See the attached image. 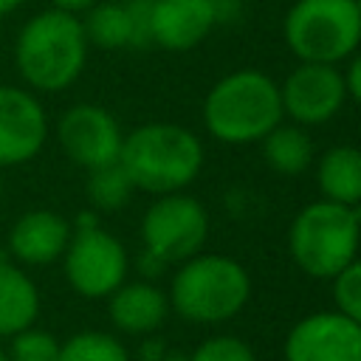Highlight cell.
I'll use <instances>...</instances> for the list:
<instances>
[{
	"label": "cell",
	"mask_w": 361,
	"mask_h": 361,
	"mask_svg": "<svg viewBox=\"0 0 361 361\" xmlns=\"http://www.w3.org/2000/svg\"><path fill=\"white\" fill-rule=\"evenodd\" d=\"M0 200H3V180H0Z\"/></svg>",
	"instance_id": "d6a6232c"
},
{
	"label": "cell",
	"mask_w": 361,
	"mask_h": 361,
	"mask_svg": "<svg viewBox=\"0 0 361 361\" xmlns=\"http://www.w3.org/2000/svg\"><path fill=\"white\" fill-rule=\"evenodd\" d=\"M56 141H59L62 152L76 166L90 172V169H99V166L118 161L124 133L107 107L79 102L59 116Z\"/></svg>",
	"instance_id": "9c48e42d"
},
{
	"label": "cell",
	"mask_w": 361,
	"mask_h": 361,
	"mask_svg": "<svg viewBox=\"0 0 361 361\" xmlns=\"http://www.w3.org/2000/svg\"><path fill=\"white\" fill-rule=\"evenodd\" d=\"M161 361H189V353H180V350H166Z\"/></svg>",
	"instance_id": "4dcf8cb0"
},
{
	"label": "cell",
	"mask_w": 361,
	"mask_h": 361,
	"mask_svg": "<svg viewBox=\"0 0 361 361\" xmlns=\"http://www.w3.org/2000/svg\"><path fill=\"white\" fill-rule=\"evenodd\" d=\"M316 180L324 200L358 206L361 203V147L338 144L322 152L316 164Z\"/></svg>",
	"instance_id": "e0dca14e"
},
{
	"label": "cell",
	"mask_w": 361,
	"mask_h": 361,
	"mask_svg": "<svg viewBox=\"0 0 361 361\" xmlns=\"http://www.w3.org/2000/svg\"><path fill=\"white\" fill-rule=\"evenodd\" d=\"M59 347L62 341L39 327H25L11 336V347L6 350L11 361H59Z\"/></svg>",
	"instance_id": "7402d4cb"
},
{
	"label": "cell",
	"mask_w": 361,
	"mask_h": 361,
	"mask_svg": "<svg viewBox=\"0 0 361 361\" xmlns=\"http://www.w3.org/2000/svg\"><path fill=\"white\" fill-rule=\"evenodd\" d=\"M344 76V87H347V99L361 104V54H353L350 65L341 71Z\"/></svg>",
	"instance_id": "484cf974"
},
{
	"label": "cell",
	"mask_w": 361,
	"mask_h": 361,
	"mask_svg": "<svg viewBox=\"0 0 361 361\" xmlns=\"http://www.w3.org/2000/svg\"><path fill=\"white\" fill-rule=\"evenodd\" d=\"M73 234V223L54 209H28L8 228V254L17 265H51L62 259Z\"/></svg>",
	"instance_id": "4fadbf2b"
},
{
	"label": "cell",
	"mask_w": 361,
	"mask_h": 361,
	"mask_svg": "<svg viewBox=\"0 0 361 361\" xmlns=\"http://www.w3.org/2000/svg\"><path fill=\"white\" fill-rule=\"evenodd\" d=\"M149 3H152V0H127L130 20H133V48H149V45H152Z\"/></svg>",
	"instance_id": "d4e9b609"
},
{
	"label": "cell",
	"mask_w": 361,
	"mask_h": 361,
	"mask_svg": "<svg viewBox=\"0 0 361 361\" xmlns=\"http://www.w3.org/2000/svg\"><path fill=\"white\" fill-rule=\"evenodd\" d=\"M358 130H361V127H358Z\"/></svg>",
	"instance_id": "e575fe53"
},
{
	"label": "cell",
	"mask_w": 361,
	"mask_h": 361,
	"mask_svg": "<svg viewBox=\"0 0 361 361\" xmlns=\"http://www.w3.org/2000/svg\"><path fill=\"white\" fill-rule=\"evenodd\" d=\"M107 316L118 333L127 336H149L169 316V296L149 279L121 282L107 296Z\"/></svg>",
	"instance_id": "9a60e30c"
},
{
	"label": "cell",
	"mask_w": 361,
	"mask_h": 361,
	"mask_svg": "<svg viewBox=\"0 0 361 361\" xmlns=\"http://www.w3.org/2000/svg\"><path fill=\"white\" fill-rule=\"evenodd\" d=\"M48 141V116L34 90L0 85V166H23Z\"/></svg>",
	"instance_id": "7c38bea8"
},
{
	"label": "cell",
	"mask_w": 361,
	"mask_h": 361,
	"mask_svg": "<svg viewBox=\"0 0 361 361\" xmlns=\"http://www.w3.org/2000/svg\"><path fill=\"white\" fill-rule=\"evenodd\" d=\"M333 305L341 316L361 324V259L355 257L333 279Z\"/></svg>",
	"instance_id": "603a6c76"
},
{
	"label": "cell",
	"mask_w": 361,
	"mask_h": 361,
	"mask_svg": "<svg viewBox=\"0 0 361 361\" xmlns=\"http://www.w3.org/2000/svg\"><path fill=\"white\" fill-rule=\"evenodd\" d=\"M99 0H51L54 8L59 11H71V14H85L90 6H96Z\"/></svg>",
	"instance_id": "f1b7e54d"
},
{
	"label": "cell",
	"mask_w": 361,
	"mask_h": 361,
	"mask_svg": "<svg viewBox=\"0 0 361 361\" xmlns=\"http://www.w3.org/2000/svg\"><path fill=\"white\" fill-rule=\"evenodd\" d=\"M361 214L355 206L313 200L296 212L288 228V251L299 271L313 279H333L358 257Z\"/></svg>",
	"instance_id": "5b68a950"
},
{
	"label": "cell",
	"mask_w": 361,
	"mask_h": 361,
	"mask_svg": "<svg viewBox=\"0 0 361 361\" xmlns=\"http://www.w3.org/2000/svg\"><path fill=\"white\" fill-rule=\"evenodd\" d=\"M164 268H166V262H161L158 257H152L149 251H141V257H138V271L144 274V279H155V276H161L164 274Z\"/></svg>",
	"instance_id": "83f0119b"
},
{
	"label": "cell",
	"mask_w": 361,
	"mask_h": 361,
	"mask_svg": "<svg viewBox=\"0 0 361 361\" xmlns=\"http://www.w3.org/2000/svg\"><path fill=\"white\" fill-rule=\"evenodd\" d=\"M288 51L299 62L338 65L361 45V11L355 0H296L282 23Z\"/></svg>",
	"instance_id": "8992f818"
},
{
	"label": "cell",
	"mask_w": 361,
	"mask_h": 361,
	"mask_svg": "<svg viewBox=\"0 0 361 361\" xmlns=\"http://www.w3.org/2000/svg\"><path fill=\"white\" fill-rule=\"evenodd\" d=\"M87 45L102 51L133 48V20L127 0H99L85 14H79Z\"/></svg>",
	"instance_id": "ac0fdd59"
},
{
	"label": "cell",
	"mask_w": 361,
	"mask_h": 361,
	"mask_svg": "<svg viewBox=\"0 0 361 361\" xmlns=\"http://www.w3.org/2000/svg\"><path fill=\"white\" fill-rule=\"evenodd\" d=\"M217 25L214 0H152L149 31L152 45L164 51H192Z\"/></svg>",
	"instance_id": "5bb4252c"
},
{
	"label": "cell",
	"mask_w": 361,
	"mask_h": 361,
	"mask_svg": "<svg viewBox=\"0 0 361 361\" xmlns=\"http://www.w3.org/2000/svg\"><path fill=\"white\" fill-rule=\"evenodd\" d=\"M285 361H361V324L338 310L299 319L282 344Z\"/></svg>",
	"instance_id": "8fae6325"
},
{
	"label": "cell",
	"mask_w": 361,
	"mask_h": 361,
	"mask_svg": "<svg viewBox=\"0 0 361 361\" xmlns=\"http://www.w3.org/2000/svg\"><path fill=\"white\" fill-rule=\"evenodd\" d=\"M0 361H11V358H8V353H6L3 347H0Z\"/></svg>",
	"instance_id": "1f68e13d"
},
{
	"label": "cell",
	"mask_w": 361,
	"mask_h": 361,
	"mask_svg": "<svg viewBox=\"0 0 361 361\" xmlns=\"http://www.w3.org/2000/svg\"><path fill=\"white\" fill-rule=\"evenodd\" d=\"M355 3H358V11H361V0H355Z\"/></svg>",
	"instance_id": "836d02e7"
},
{
	"label": "cell",
	"mask_w": 361,
	"mask_h": 361,
	"mask_svg": "<svg viewBox=\"0 0 361 361\" xmlns=\"http://www.w3.org/2000/svg\"><path fill=\"white\" fill-rule=\"evenodd\" d=\"M118 164L135 189L149 195L183 192L203 169L200 138L180 124L149 121L124 133Z\"/></svg>",
	"instance_id": "7a4b0ae2"
},
{
	"label": "cell",
	"mask_w": 361,
	"mask_h": 361,
	"mask_svg": "<svg viewBox=\"0 0 361 361\" xmlns=\"http://www.w3.org/2000/svg\"><path fill=\"white\" fill-rule=\"evenodd\" d=\"M87 37L79 14L45 8L23 23L14 39V65L34 93L71 87L87 62Z\"/></svg>",
	"instance_id": "6da1fadb"
},
{
	"label": "cell",
	"mask_w": 361,
	"mask_h": 361,
	"mask_svg": "<svg viewBox=\"0 0 361 361\" xmlns=\"http://www.w3.org/2000/svg\"><path fill=\"white\" fill-rule=\"evenodd\" d=\"M206 237L209 214L197 197L183 192L158 195L141 217L144 251H149L166 265H180L183 259L200 254Z\"/></svg>",
	"instance_id": "ba28073f"
},
{
	"label": "cell",
	"mask_w": 361,
	"mask_h": 361,
	"mask_svg": "<svg viewBox=\"0 0 361 361\" xmlns=\"http://www.w3.org/2000/svg\"><path fill=\"white\" fill-rule=\"evenodd\" d=\"M282 116L299 127H319L338 116L347 102V87L338 65L299 62L279 85Z\"/></svg>",
	"instance_id": "30bf717a"
},
{
	"label": "cell",
	"mask_w": 361,
	"mask_h": 361,
	"mask_svg": "<svg viewBox=\"0 0 361 361\" xmlns=\"http://www.w3.org/2000/svg\"><path fill=\"white\" fill-rule=\"evenodd\" d=\"M39 316V290L34 279L11 259L0 257V338L31 327Z\"/></svg>",
	"instance_id": "2e32d148"
},
{
	"label": "cell",
	"mask_w": 361,
	"mask_h": 361,
	"mask_svg": "<svg viewBox=\"0 0 361 361\" xmlns=\"http://www.w3.org/2000/svg\"><path fill=\"white\" fill-rule=\"evenodd\" d=\"M169 310L192 324H220L234 319L251 299L245 265L226 254H195L178 265L169 282Z\"/></svg>",
	"instance_id": "277c9868"
},
{
	"label": "cell",
	"mask_w": 361,
	"mask_h": 361,
	"mask_svg": "<svg viewBox=\"0 0 361 361\" xmlns=\"http://www.w3.org/2000/svg\"><path fill=\"white\" fill-rule=\"evenodd\" d=\"M68 285L85 299H107L121 282H127L130 257L124 243L104 231L93 214H79L71 243L62 254Z\"/></svg>",
	"instance_id": "52a82bcc"
},
{
	"label": "cell",
	"mask_w": 361,
	"mask_h": 361,
	"mask_svg": "<svg viewBox=\"0 0 361 361\" xmlns=\"http://www.w3.org/2000/svg\"><path fill=\"white\" fill-rule=\"evenodd\" d=\"M189 361H257V355L240 336H209L189 353Z\"/></svg>",
	"instance_id": "cb8c5ba5"
},
{
	"label": "cell",
	"mask_w": 361,
	"mask_h": 361,
	"mask_svg": "<svg viewBox=\"0 0 361 361\" xmlns=\"http://www.w3.org/2000/svg\"><path fill=\"white\" fill-rule=\"evenodd\" d=\"M59 361H133L130 350L104 330H82L73 333L59 347Z\"/></svg>",
	"instance_id": "44dd1931"
},
{
	"label": "cell",
	"mask_w": 361,
	"mask_h": 361,
	"mask_svg": "<svg viewBox=\"0 0 361 361\" xmlns=\"http://www.w3.org/2000/svg\"><path fill=\"white\" fill-rule=\"evenodd\" d=\"M135 186L127 178V172L121 169V164H107L99 169L87 172V183H85V195L90 200V206L96 212H118L130 203Z\"/></svg>",
	"instance_id": "ffe728a7"
},
{
	"label": "cell",
	"mask_w": 361,
	"mask_h": 361,
	"mask_svg": "<svg viewBox=\"0 0 361 361\" xmlns=\"http://www.w3.org/2000/svg\"><path fill=\"white\" fill-rule=\"evenodd\" d=\"M265 164L279 175H302L313 164V138L299 124H276L262 141Z\"/></svg>",
	"instance_id": "d6986e66"
},
{
	"label": "cell",
	"mask_w": 361,
	"mask_h": 361,
	"mask_svg": "<svg viewBox=\"0 0 361 361\" xmlns=\"http://www.w3.org/2000/svg\"><path fill=\"white\" fill-rule=\"evenodd\" d=\"M23 3H25V0H0V17H6V14H11V11H17Z\"/></svg>",
	"instance_id": "f546056e"
},
{
	"label": "cell",
	"mask_w": 361,
	"mask_h": 361,
	"mask_svg": "<svg viewBox=\"0 0 361 361\" xmlns=\"http://www.w3.org/2000/svg\"><path fill=\"white\" fill-rule=\"evenodd\" d=\"M166 341L158 336V333H149V336H141V347H138V361H161L164 353H166Z\"/></svg>",
	"instance_id": "4316f807"
},
{
	"label": "cell",
	"mask_w": 361,
	"mask_h": 361,
	"mask_svg": "<svg viewBox=\"0 0 361 361\" xmlns=\"http://www.w3.org/2000/svg\"><path fill=\"white\" fill-rule=\"evenodd\" d=\"M282 118L279 85L257 68H240L220 76L203 99V124L209 135L231 147L262 141Z\"/></svg>",
	"instance_id": "3957f363"
}]
</instances>
